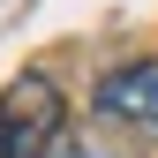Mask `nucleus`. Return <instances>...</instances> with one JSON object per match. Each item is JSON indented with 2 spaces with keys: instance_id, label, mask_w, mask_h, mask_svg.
Returning a JSON list of instances; mask_svg holds the SVG:
<instances>
[{
  "instance_id": "2",
  "label": "nucleus",
  "mask_w": 158,
  "mask_h": 158,
  "mask_svg": "<svg viewBox=\"0 0 158 158\" xmlns=\"http://www.w3.org/2000/svg\"><path fill=\"white\" fill-rule=\"evenodd\" d=\"M98 113L113 121H135L143 135H158V60H128L98 83Z\"/></svg>"
},
{
  "instance_id": "1",
  "label": "nucleus",
  "mask_w": 158,
  "mask_h": 158,
  "mask_svg": "<svg viewBox=\"0 0 158 158\" xmlns=\"http://www.w3.org/2000/svg\"><path fill=\"white\" fill-rule=\"evenodd\" d=\"M60 90L45 75H15L0 90V158H45L53 135H60Z\"/></svg>"
}]
</instances>
